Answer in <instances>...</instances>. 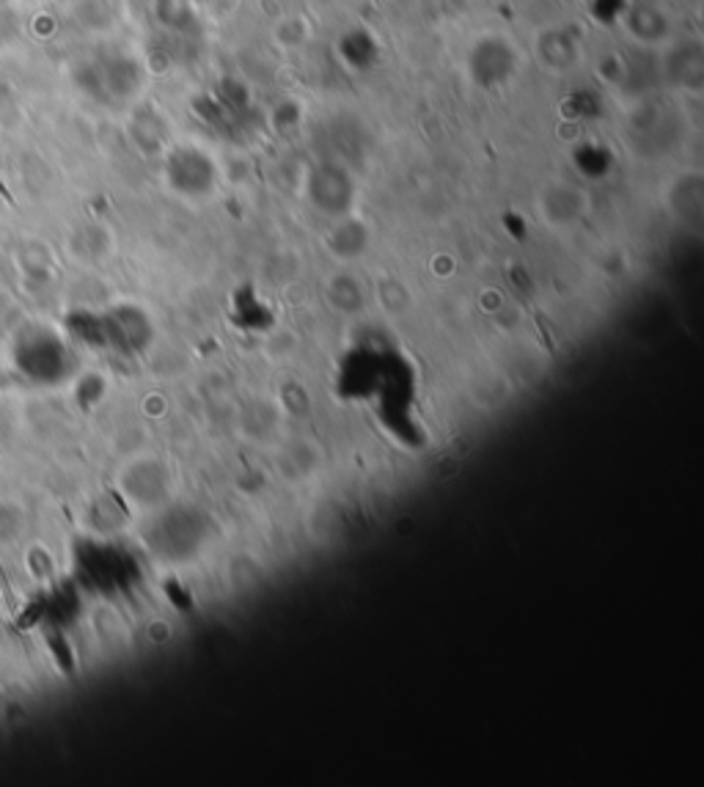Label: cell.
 Returning <instances> with one entry per match:
<instances>
[{"instance_id":"3","label":"cell","mask_w":704,"mask_h":787,"mask_svg":"<svg viewBox=\"0 0 704 787\" xmlns=\"http://www.w3.org/2000/svg\"><path fill=\"white\" fill-rule=\"evenodd\" d=\"M3 3H9V0H0V6H3Z\"/></svg>"},{"instance_id":"2","label":"cell","mask_w":704,"mask_h":787,"mask_svg":"<svg viewBox=\"0 0 704 787\" xmlns=\"http://www.w3.org/2000/svg\"><path fill=\"white\" fill-rule=\"evenodd\" d=\"M583 207H586V198L578 187L567 185V182H553L542 191L540 196V213L542 218L548 221L557 229H564V226L575 224L583 215Z\"/></svg>"},{"instance_id":"1","label":"cell","mask_w":704,"mask_h":787,"mask_svg":"<svg viewBox=\"0 0 704 787\" xmlns=\"http://www.w3.org/2000/svg\"><path fill=\"white\" fill-rule=\"evenodd\" d=\"M119 488L135 507L160 504L169 495V473L152 458H135L119 471Z\"/></svg>"}]
</instances>
